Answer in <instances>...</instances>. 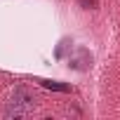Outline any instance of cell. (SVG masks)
Listing matches in <instances>:
<instances>
[{
	"mask_svg": "<svg viewBox=\"0 0 120 120\" xmlns=\"http://www.w3.org/2000/svg\"><path fill=\"white\" fill-rule=\"evenodd\" d=\"M35 108H38V99H35L26 87H17V90L10 94V101H7L5 108H3V118H14V120L28 118V115L35 113Z\"/></svg>",
	"mask_w": 120,
	"mask_h": 120,
	"instance_id": "6da1fadb",
	"label": "cell"
}]
</instances>
